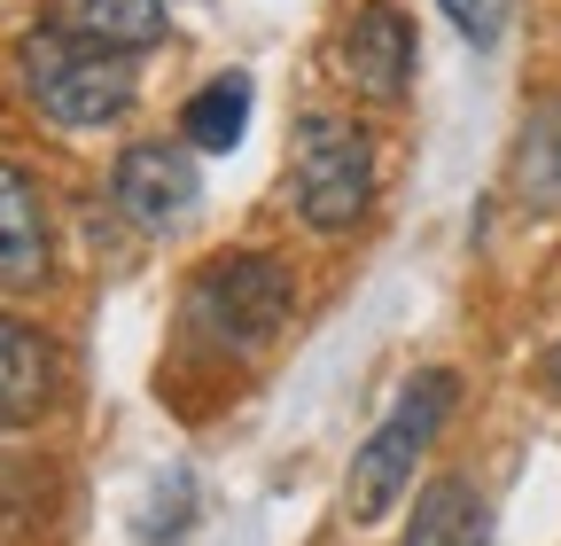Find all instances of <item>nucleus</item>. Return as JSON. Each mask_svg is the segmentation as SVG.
<instances>
[{
	"label": "nucleus",
	"instance_id": "obj_1",
	"mask_svg": "<svg viewBox=\"0 0 561 546\" xmlns=\"http://www.w3.org/2000/svg\"><path fill=\"white\" fill-rule=\"evenodd\" d=\"M16 71H24V94L39 117L87 133V125H110L133 110V47H102L87 32H24L16 47Z\"/></svg>",
	"mask_w": 561,
	"mask_h": 546
},
{
	"label": "nucleus",
	"instance_id": "obj_2",
	"mask_svg": "<svg viewBox=\"0 0 561 546\" xmlns=\"http://www.w3.org/2000/svg\"><path fill=\"white\" fill-rule=\"evenodd\" d=\"M297 312V282H289V265H273L257 250H227V258H210L195 282H187V320L210 352H265L280 328H289Z\"/></svg>",
	"mask_w": 561,
	"mask_h": 546
},
{
	"label": "nucleus",
	"instance_id": "obj_3",
	"mask_svg": "<svg viewBox=\"0 0 561 546\" xmlns=\"http://www.w3.org/2000/svg\"><path fill=\"white\" fill-rule=\"evenodd\" d=\"M453 406H460V383H453L445 367L413 375V383L398 390V406L382 414V430L359 445V460H351V485H343L351 523H382V515L398 508V492L413 485L421 453H430V445H437V430L453 422Z\"/></svg>",
	"mask_w": 561,
	"mask_h": 546
},
{
	"label": "nucleus",
	"instance_id": "obj_4",
	"mask_svg": "<svg viewBox=\"0 0 561 546\" xmlns=\"http://www.w3.org/2000/svg\"><path fill=\"white\" fill-rule=\"evenodd\" d=\"M375 195V141L367 125H351L335 110H305L297 117V212L320 235H343Z\"/></svg>",
	"mask_w": 561,
	"mask_h": 546
},
{
	"label": "nucleus",
	"instance_id": "obj_5",
	"mask_svg": "<svg viewBox=\"0 0 561 546\" xmlns=\"http://www.w3.org/2000/svg\"><path fill=\"white\" fill-rule=\"evenodd\" d=\"M195 187H203V172L180 141H133L110 172V195L133 227H172L180 212H195Z\"/></svg>",
	"mask_w": 561,
	"mask_h": 546
},
{
	"label": "nucleus",
	"instance_id": "obj_6",
	"mask_svg": "<svg viewBox=\"0 0 561 546\" xmlns=\"http://www.w3.org/2000/svg\"><path fill=\"white\" fill-rule=\"evenodd\" d=\"M343 79L367 102H398L413 87V24L390 9V0H367L343 32Z\"/></svg>",
	"mask_w": 561,
	"mask_h": 546
},
{
	"label": "nucleus",
	"instance_id": "obj_7",
	"mask_svg": "<svg viewBox=\"0 0 561 546\" xmlns=\"http://www.w3.org/2000/svg\"><path fill=\"white\" fill-rule=\"evenodd\" d=\"M47 273V203L24 164L0 157V289H32Z\"/></svg>",
	"mask_w": 561,
	"mask_h": 546
},
{
	"label": "nucleus",
	"instance_id": "obj_8",
	"mask_svg": "<svg viewBox=\"0 0 561 546\" xmlns=\"http://www.w3.org/2000/svg\"><path fill=\"white\" fill-rule=\"evenodd\" d=\"M55 398V344L32 320L0 312V430L39 422V406Z\"/></svg>",
	"mask_w": 561,
	"mask_h": 546
},
{
	"label": "nucleus",
	"instance_id": "obj_9",
	"mask_svg": "<svg viewBox=\"0 0 561 546\" xmlns=\"http://www.w3.org/2000/svg\"><path fill=\"white\" fill-rule=\"evenodd\" d=\"M47 16L62 24V32H87V39H102V47H157L164 32H172V16H164V0H47Z\"/></svg>",
	"mask_w": 561,
	"mask_h": 546
},
{
	"label": "nucleus",
	"instance_id": "obj_10",
	"mask_svg": "<svg viewBox=\"0 0 561 546\" xmlns=\"http://www.w3.org/2000/svg\"><path fill=\"white\" fill-rule=\"evenodd\" d=\"M405 546H491V508L476 500L468 476H437V485L413 500Z\"/></svg>",
	"mask_w": 561,
	"mask_h": 546
},
{
	"label": "nucleus",
	"instance_id": "obj_11",
	"mask_svg": "<svg viewBox=\"0 0 561 546\" xmlns=\"http://www.w3.org/2000/svg\"><path fill=\"white\" fill-rule=\"evenodd\" d=\"M507 172H515V203H523V212H561V94L523 117V141H515Z\"/></svg>",
	"mask_w": 561,
	"mask_h": 546
},
{
	"label": "nucleus",
	"instance_id": "obj_12",
	"mask_svg": "<svg viewBox=\"0 0 561 546\" xmlns=\"http://www.w3.org/2000/svg\"><path fill=\"white\" fill-rule=\"evenodd\" d=\"M242 133H250V79H210V87L187 102V141H195V149L227 157Z\"/></svg>",
	"mask_w": 561,
	"mask_h": 546
},
{
	"label": "nucleus",
	"instance_id": "obj_13",
	"mask_svg": "<svg viewBox=\"0 0 561 546\" xmlns=\"http://www.w3.org/2000/svg\"><path fill=\"white\" fill-rule=\"evenodd\" d=\"M437 9H445L476 47H491V39H500V24H507V0H437Z\"/></svg>",
	"mask_w": 561,
	"mask_h": 546
},
{
	"label": "nucleus",
	"instance_id": "obj_14",
	"mask_svg": "<svg viewBox=\"0 0 561 546\" xmlns=\"http://www.w3.org/2000/svg\"><path fill=\"white\" fill-rule=\"evenodd\" d=\"M546 383H553V398H561V344H553V360H546Z\"/></svg>",
	"mask_w": 561,
	"mask_h": 546
}]
</instances>
